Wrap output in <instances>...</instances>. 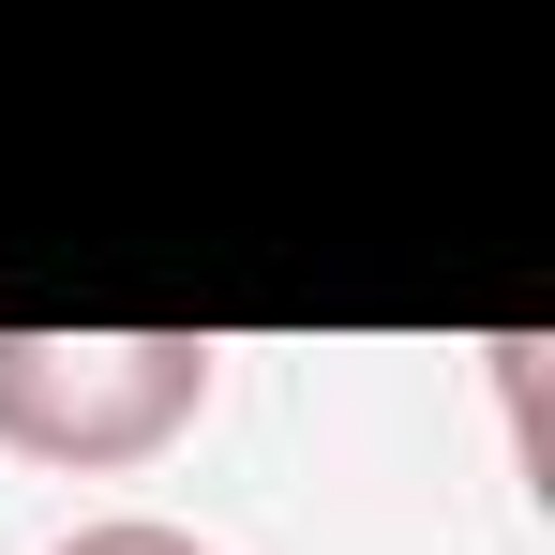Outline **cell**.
<instances>
[{
    "label": "cell",
    "mask_w": 555,
    "mask_h": 555,
    "mask_svg": "<svg viewBox=\"0 0 555 555\" xmlns=\"http://www.w3.org/2000/svg\"><path fill=\"white\" fill-rule=\"evenodd\" d=\"M46 555H210V541L166 526V511H105V526H76V541H46Z\"/></svg>",
    "instance_id": "7a4b0ae2"
},
{
    "label": "cell",
    "mask_w": 555,
    "mask_h": 555,
    "mask_svg": "<svg viewBox=\"0 0 555 555\" xmlns=\"http://www.w3.org/2000/svg\"><path fill=\"white\" fill-rule=\"evenodd\" d=\"M210 346L195 331H0V451L15 465H151L195 436Z\"/></svg>",
    "instance_id": "6da1fadb"
}]
</instances>
